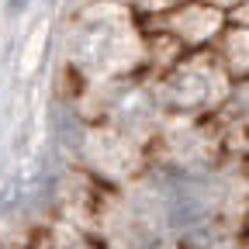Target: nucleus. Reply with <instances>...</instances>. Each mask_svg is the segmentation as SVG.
Listing matches in <instances>:
<instances>
[{
    "instance_id": "nucleus-1",
    "label": "nucleus",
    "mask_w": 249,
    "mask_h": 249,
    "mask_svg": "<svg viewBox=\"0 0 249 249\" xmlns=\"http://www.w3.org/2000/svg\"><path fill=\"white\" fill-rule=\"evenodd\" d=\"M21 7V0H11V11H18Z\"/></svg>"
}]
</instances>
